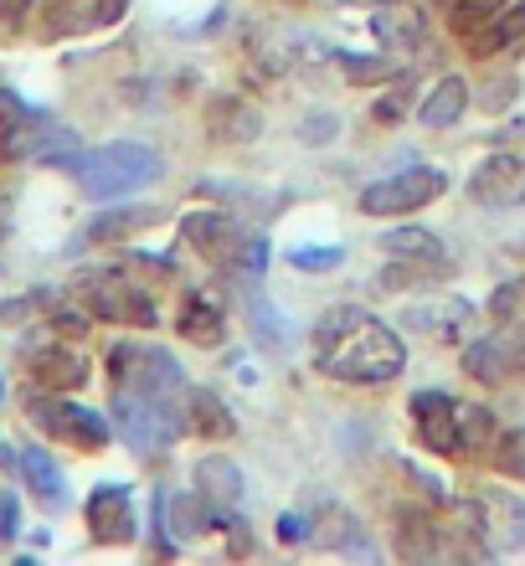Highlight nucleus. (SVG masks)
<instances>
[{
	"label": "nucleus",
	"instance_id": "1",
	"mask_svg": "<svg viewBox=\"0 0 525 566\" xmlns=\"http://www.w3.org/2000/svg\"><path fill=\"white\" fill-rule=\"evenodd\" d=\"M315 360L319 371L350 387H387L407 366V345L391 325L356 304H335L315 319Z\"/></svg>",
	"mask_w": 525,
	"mask_h": 566
},
{
	"label": "nucleus",
	"instance_id": "2",
	"mask_svg": "<svg viewBox=\"0 0 525 566\" xmlns=\"http://www.w3.org/2000/svg\"><path fill=\"white\" fill-rule=\"evenodd\" d=\"M114 418H119L124 443L135 448L139 459H155L176 448L186 428V402H176V391H114Z\"/></svg>",
	"mask_w": 525,
	"mask_h": 566
},
{
	"label": "nucleus",
	"instance_id": "3",
	"mask_svg": "<svg viewBox=\"0 0 525 566\" xmlns=\"http://www.w3.org/2000/svg\"><path fill=\"white\" fill-rule=\"evenodd\" d=\"M77 176H83L88 196H129V191H145V186H155V180L166 176V160H160L150 145L114 139V145L93 149Z\"/></svg>",
	"mask_w": 525,
	"mask_h": 566
},
{
	"label": "nucleus",
	"instance_id": "4",
	"mask_svg": "<svg viewBox=\"0 0 525 566\" xmlns=\"http://www.w3.org/2000/svg\"><path fill=\"white\" fill-rule=\"evenodd\" d=\"M73 298L77 304H88L93 319H108V325H139L150 329L160 325V310H155V298L139 289L135 279H124V273H83L73 283Z\"/></svg>",
	"mask_w": 525,
	"mask_h": 566
},
{
	"label": "nucleus",
	"instance_id": "5",
	"mask_svg": "<svg viewBox=\"0 0 525 566\" xmlns=\"http://www.w3.org/2000/svg\"><path fill=\"white\" fill-rule=\"evenodd\" d=\"M443 191H449V176H443V170H433V165H407L397 176L366 186V191H360V211H366V217H402V211H418V207H428V201H438Z\"/></svg>",
	"mask_w": 525,
	"mask_h": 566
},
{
	"label": "nucleus",
	"instance_id": "6",
	"mask_svg": "<svg viewBox=\"0 0 525 566\" xmlns=\"http://www.w3.org/2000/svg\"><path fill=\"white\" fill-rule=\"evenodd\" d=\"M27 418L31 428H42L52 443H73L83 448V453H98V448H108V422L98 418V412H88V407L77 402H62V397H52V391H36L27 402Z\"/></svg>",
	"mask_w": 525,
	"mask_h": 566
},
{
	"label": "nucleus",
	"instance_id": "7",
	"mask_svg": "<svg viewBox=\"0 0 525 566\" xmlns=\"http://www.w3.org/2000/svg\"><path fill=\"white\" fill-rule=\"evenodd\" d=\"M464 376H474L480 387H505L515 376H525V319L490 329L464 350Z\"/></svg>",
	"mask_w": 525,
	"mask_h": 566
},
{
	"label": "nucleus",
	"instance_id": "8",
	"mask_svg": "<svg viewBox=\"0 0 525 566\" xmlns=\"http://www.w3.org/2000/svg\"><path fill=\"white\" fill-rule=\"evenodd\" d=\"M108 371H114V391H186L180 360L155 345H114Z\"/></svg>",
	"mask_w": 525,
	"mask_h": 566
},
{
	"label": "nucleus",
	"instance_id": "9",
	"mask_svg": "<svg viewBox=\"0 0 525 566\" xmlns=\"http://www.w3.org/2000/svg\"><path fill=\"white\" fill-rule=\"evenodd\" d=\"M155 510H160V552H176L180 541H196V536H207V531H227V510H217L207 500V494L196 490V494H160L155 500Z\"/></svg>",
	"mask_w": 525,
	"mask_h": 566
},
{
	"label": "nucleus",
	"instance_id": "10",
	"mask_svg": "<svg viewBox=\"0 0 525 566\" xmlns=\"http://www.w3.org/2000/svg\"><path fill=\"white\" fill-rule=\"evenodd\" d=\"M180 238L191 242L201 258H211L217 269H232L248 242V227H238L227 211H186L180 217Z\"/></svg>",
	"mask_w": 525,
	"mask_h": 566
},
{
	"label": "nucleus",
	"instance_id": "11",
	"mask_svg": "<svg viewBox=\"0 0 525 566\" xmlns=\"http://www.w3.org/2000/svg\"><path fill=\"white\" fill-rule=\"evenodd\" d=\"M88 531L98 546H129L139 536L135 525V500L124 484H98L88 494Z\"/></svg>",
	"mask_w": 525,
	"mask_h": 566
},
{
	"label": "nucleus",
	"instance_id": "12",
	"mask_svg": "<svg viewBox=\"0 0 525 566\" xmlns=\"http://www.w3.org/2000/svg\"><path fill=\"white\" fill-rule=\"evenodd\" d=\"M402 319H407V329H412V335H422V340L453 345L469 325H474V304H469V298L438 294V298H418Z\"/></svg>",
	"mask_w": 525,
	"mask_h": 566
},
{
	"label": "nucleus",
	"instance_id": "13",
	"mask_svg": "<svg viewBox=\"0 0 525 566\" xmlns=\"http://www.w3.org/2000/svg\"><path fill=\"white\" fill-rule=\"evenodd\" d=\"M480 541L484 552H521L525 546V505L511 490H490L480 500Z\"/></svg>",
	"mask_w": 525,
	"mask_h": 566
},
{
	"label": "nucleus",
	"instance_id": "14",
	"mask_svg": "<svg viewBox=\"0 0 525 566\" xmlns=\"http://www.w3.org/2000/svg\"><path fill=\"white\" fill-rule=\"evenodd\" d=\"M309 546H319V552H340V556H360V562H371L376 556L366 525L340 505H319V515H309Z\"/></svg>",
	"mask_w": 525,
	"mask_h": 566
},
{
	"label": "nucleus",
	"instance_id": "15",
	"mask_svg": "<svg viewBox=\"0 0 525 566\" xmlns=\"http://www.w3.org/2000/svg\"><path fill=\"white\" fill-rule=\"evenodd\" d=\"M412 428L428 453H459V402L443 391H418L412 397Z\"/></svg>",
	"mask_w": 525,
	"mask_h": 566
},
{
	"label": "nucleus",
	"instance_id": "16",
	"mask_svg": "<svg viewBox=\"0 0 525 566\" xmlns=\"http://www.w3.org/2000/svg\"><path fill=\"white\" fill-rule=\"evenodd\" d=\"M232 283L242 289V310H248V329H253V340L263 345V350H273V356H284L294 335H288L284 314L273 310V298L263 294V283H258V273H232Z\"/></svg>",
	"mask_w": 525,
	"mask_h": 566
},
{
	"label": "nucleus",
	"instance_id": "17",
	"mask_svg": "<svg viewBox=\"0 0 525 566\" xmlns=\"http://www.w3.org/2000/svg\"><path fill=\"white\" fill-rule=\"evenodd\" d=\"M521 170H525L521 155H490V160L474 170V180H469V196H474L480 207L521 201Z\"/></svg>",
	"mask_w": 525,
	"mask_h": 566
},
{
	"label": "nucleus",
	"instance_id": "18",
	"mask_svg": "<svg viewBox=\"0 0 525 566\" xmlns=\"http://www.w3.org/2000/svg\"><path fill=\"white\" fill-rule=\"evenodd\" d=\"M207 129L211 139H222V145H253L258 135H263V114H258L248 98H211L207 108Z\"/></svg>",
	"mask_w": 525,
	"mask_h": 566
},
{
	"label": "nucleus",
	"instance_id": "19",
	"mask_svg": "<svg viewBox=\"0 0 525 566\" xmlns=\"http://www.w3.org/2000/svg\"><path fill=\"white\" fill-rule=\"evenodd\" d=\"M196 490L207 494L217 510H232L242 505V469L227 453H207V459H196Z\"/></svg>",
	"mask_w": 525,
	"mask_h": 566
},
{
	"label": "nucleus",
	"instance_id": "20",
	"mask_svg": "<svg viewBox=\"0 0 525 566\" xmlns=\"http://www.w3.org/2000/svg\"><path fill=\"white\" fill-rule=\"evenodd\" d=\"M381 253L387 258H418V263H438V269H453L449 248H443V238L438 232H428V227H391V232H381Z\"/></svg>",
	"mask_w": 525,
	"mask_h": 566
},
{
	"label": "nucleus",
	"instance_id": "21",
	"mask_svg": "<svg viewBox=\"0 0 525 566\" xmlns=\"http://www.w3.org/2000/svg\"><path fill=\"white\" fill-rule=\"evenodd\" d=\"M474 57H495V52H511V46L525 42V6H505L495 21H484L480 31L464 36Z\"/></svg>",
	"mask_w": 525,
	"mask_h": 566
},
{
	"label": "nucleus",
	"instance_id": "22",
	"mask_svg": "<svg viewBox=\"0 0 525 566\" xmlns=\"http://www.w3.org/2000/svg\"><path fill=\"white\" fill-rule=\"evenodd\" d=\"M176 329H180V340L201 345V350H211V345H222V335H227V325H222V310H217V304H211L207 294H186V304H180V319H176Z\"/></svg>",
	"mask_w": 525,
	"mask_h": 566
},
{
	"label": "nucleus",
	"instance_id": "23",
	"mask_svg": "<svg viewBox=\"0 0 525 566\" xmlns=\"http://www.w3.org/2000/svg\"><path fill=\"white\" fill-rule=\"evenodd\" d=\"M186 428L201 432V438H232L238 422L227 412V402L207 387H186Z\"/></svg>",
	"mask_w": 525,
	"mask_h": 566
},
{
	"label": "nucleus",
	"instance_id": "24",
	"mask_svg": "<svg viewBox=\"0 0 525 566\" xmlns=\"http://www.w3.org/2000/svg\"><path fill=\"white\" fill-rule=\"evenodd\" d=\"M464 108H469V83L464 77H443V83L422 98L418 124L422 129H453V124L464 119Z\"/></svg>",
	"mask_w": 525,
	"mask_h": 566
},
{
	"label": "nucleus",
	"instance_id": "25",
	"mask_svg": "<svg viewBox=\"0 0 525 566\" xmlns=\"http://www.w3.org/2000/svg\"><path fill=\"white\" fill-rule=\"evenodd\" d=\"M31 381L42 391H77L88 381V360L73 356V350H42L31 360Z\"/></svg>",
	"mask_w": 525,
	"mask_h": 566
},
{
	"label": "nucleus",
	"instance_id": "26",
	"mask_svg": "<svg viewBox=\"0 0 525 566\" xmlns=\"http://www.w3.org/2000/svg\"><path fill=\"white\" fill-rule=\"evenodd\" d=\"M160 222V211L155 207H119V211H104V217H93L83 232H77V242H114V238H135V232H145V227Z\"/></svg>",
	"mask_w": 525,
	"mask_h": 566
},
{
	"label": "nucleus",
	"instance_id": "27",
	"mask_svg": "<svg viewBox=\"0 0 525 566\" xmlns=\"http://www.w3.org/2000/svg\"><path fill=\"white\" fill-rule=\"evenodd\" d=\"M46 129H52V114H42V108H31L15 124H0V160H36Z\"/></svg>",
	"mask_w": 525,
	"mask_h": 566
},
{
	"label": "nucleus",
	"instance_id": "28",
	"mask_svg": "<svg viewBox=\"0 0 525 566\" xmlns=\"http://www.w3.org/2000/svg\"><path fill=\"white\" fill-rule=\"evenodd\" d=\"M21 474H27L31 494H36L46 510H62V505H67V484H62V469L46 459V448H27V453H21Z\"/></svg>",
	"mask_w": 525,
	"mask_h": 566
},
{
	"label": "nucleus",
	"instance_id": "29",
	"mask_svg": "<svg viewBox=\"0 0 525 566\" xmlns=\"http://www.w3.org/2000/svg\"><path fill=\"white\" fill-rule=\"evenodd\" d=\"M371 31H381V42L402 46V52H418L422 46V15H407L402 0H397V6H381V11L371 15Z\"/></svg>",
	"mask_w": 525,
	"mask_h": 566
},
{
	"label": "nucleus",
	"instance_id": "30",
	"mask_svg": "<svg viewBox=\"0 0 525 566\" xmlns=\"http://www.w3.org/2000/svg\"><path fill=\"white\" fill-rule=\"evenodd\" d=\"M511 0H443V15H449V31L469 36V31H480L484 21H495Z\"/></svg>",
	"mask_w": 525,
	"mask_h": 566
},
{
	"label": "nucleus",
	"instance_id": "31",
	"mask_svg": "<svg viewBox=\"0 0 525 566\" xmlns=\"http://www.w3.org/2000/svg\"><path fill=\"white\" fill-rule=\"evenodd\" d=\"M36 160H46V165H57V170H83V145H77V135L73 129H62V124H52L46 129V139H42V149H36Z\"/></svg>",
	"mask_w": 525,
	"mask_h": 566
},
{
	"label": "nucleus",
	"instance_id": "32",
	"mask_svg": "<svg viewBox=\"0 0 525 566\" xmlns=\"http://www.w3.org/2000/svg\"><path fill=\"white\" fill-rule=\"evenodd\" d=\"M335 62L346 67V77L356 83V88H366V83H391V77H402L391 57H360V52H335Z\"/></svg>",
	"mask_w": 525,
	"mask_h": 566
},
{
	"label": "nucleus",
	"instance_id": "33",
	"mask_svg": "<svg viewBox=\"0 0 525 566\" xmlns=\"http://www.w3.org/2000/svg\"><path fill=\"white\" fill-rule=\"evenodd\" d=\"M449 269H438V263H418V258H391L387 269L376 273L381 289H412V283H428V279H443Z\"/></svg>",
	"mask_w": 525,
	"mask_h": 566
},
{
	"label": "nucleus",
	"instance_id": "34",
	"mask_svg": "<svg viewBox=\"0 0 525 566\" xmlns=\"http://www.w3.org/2000/svg\"><path fill=\"white\" fill-rule=\"evenodd\" d=\"M484 443H500L495 438V418L484 407H459V453H480Z\"/></svg>",
	"mask_w": 525,
	"mask_h": 566
},
{
	"label": "nucleus",
	"instance_id": "35",
	"mask_svg": "<svg viewBox=\"0 0 525 566\" xmlns=\"http://www.w3.org/2000/svg\"><path fill=\"white\" fill-rule=\"evenodd\" d=\"M397 552L402 556H438L443 552V546H438V525H428L422 515L418 521L402 515V525H397Z\"/></svg>",
	"mask_w": 525,
	"mask_h": 566
},
{
	"label": "nucleus",
	"instance_id": "36",
	"mask_svg": "<svg viewBox=\"0 0 525 566\" xmlns=\"http://www.w3.org/2000/svg\"><path fill=\"white\" fill-rule=\"evenodd\" d=\"M263 269H269V238H258V232H248V242H242L238 263H232L227 273H258V279H263Z\"/></svg>",
	"mask_w": 525,
	"mask_h": 566
},
{
	"label": "nucleus",
	"instance_id": "37",
	"mask_svg": "<svg viewBox=\"0 0 525 566\" xmlns=\"http://www.w3.org/2000/svg\"><path fill=\"white\" fill-rule=\"evenodd\" d=\"M521 310H525V279H511L505 289H495V298H490V314H495V319H515Z\"/></svg>",
	"mask_w": 525,
	"mask_h": 566
},
{
	"label": "nucleus",
	"instance_id": "38",
	"mask_svg": "<svg viewBox=\"0 0 525 566\" xmlns=\"http://www.w3.org/2000/svg\"><path fill=\"white\" fill-rule=\"evenodd\" d=\"M340 248H294V253H288V263H294V269H309V273H319V269H340Z\"/></svg>",
	"mask_w": 525,
	"mask_h": 566
},
{
	"label": "nucleus",
	"instance_id": "39",
	"mask_svg": "<svg viewBox=\"0 0 525 566\" xmlns=\"http://www.w3.org/2000/svg\"><path fill=\"white\" fill-rule=\"evenodd\" d=\"M495 463L505 469V474H525V438L521 432H505V438H500Z\"/></svg>",
	"mask_w": 525,
	"mask_h": 566
},
{
	"label": "nucleus",
	"instance_id": "40",
	"mask_svg": "<svg viewBox=\"0 0 525 566\" xmlns=\"http://www.w3.org/2000/svg\"><path fill=\"white\" fill-rule=\"evenodd\" d=\"M335 135H340V119H335V114H309V119L300 124L304 145H325V139H335Z\"/></svg>",
	"mask_w": 525,
	"mask_h": 566
},
{
	"label": "nucleus",
	"instance_id": "41",
	"mask_svg": "<svg viewBox=\"0 0 525 566\" xmlns=\"http://www.w3.org/2000/svg\"><path fill=\"white\" fill-rule=\"evenodd\" d=\"M279 541H284V546H309V515L284 510V515H279Z\"/></svg>",
	"mask_w": 525,
	"mask_h": 566
},
{
	"label": "nucleus",
	"instance_id": "42",
	"mask_svg": "<svg viewBox=\"0 0 525 566\" xmlns=\"http://www.w3.org/2000/svg\"><path fill=\"white\" fill-rule=\"evenodd\" d=\"M15 536H21V500L0 494V546H11Z\"/></svg>",
	"mask_w": 525,
	"mask_h": 566
},
{
	"label": "nucleus",
	"instance_id": "43",
	"mask_svg": "<svg viewBox=\"0 0 525 566\" xmlns=\"http://www.w3.org/2000/svg\"><path fill=\"white\" fill-rule=\"evenodd\" d=\"M31 108L21 104V98H15V93H6L0 88V124H15V119H27Z\"/></svg>",
	"mask_w": 525,
	"mask_h": 566
},
{
	"label": "nucleus",
	"instance_id": "44",
	"mask_svg": "<svg viewBox=\"0 0 525 566\" xmlns=\"http://www.w3.org/2000/svg\"><path fill=\"white\" fill-rule=\"evenodd\" d=\"M124 6H129V0H98V6H93V21H98V27H114L124 15Z\"/></svg>",
	"mask_w": 525,
	"mask_h": 566
},
{
	"label": "nucleus",
	"instance_id": "45",
	"mask_svg": "<svg viewBox=\"0 0 525 566\" xmlns=\"http://www.w3.org/2000/svg\"><path fill=\"white\" fill-rule=\"evenodd\" d=\"M27 11H31V0H0V21H6V27H21Z\"/></svg>",
	"mask_w": 525,
	"mask_h": 566
},
{
	"label": "nucleus",
	"instance_id": "46",
	"mask_svg": "<svg viewBox=\"0 0 525 566\" xmlns=\"http://www.w3.org/2000/svg\"><path fill=\"white\" fill-rule=\"evenodd\" d=\"M521 201H525V170H521Z\"/></svg>",
	"mask_w": 525,
	"mask_h": 566
},
{
	"label": "nucleus",
	"instance_id": "47",
	"mask_svg": "<svg viewBox=\"0 0 525 566\" xmlns=\"http://www.w3.org/2000/svg\"><path fill=\"white\" fill-rule=\"evenodd\" d=\"M381 6H397V0H381ZM402 6H407V0H402Z\"/></svg>",
	"mask_w": 525,
	"mask_h": 566
},
{
	"label": "nucleus",
	"instance_id": "48",
	"mask_svg": "<svg viewBox=\"0 0 525 566\" xmlns=\"http://www.w3.org/2000/svg\"><path fill=\"white\" fill-rule=\"evenodd\" d=\"M0 238H6V222H0Z\"/></svg>",
	"mask_w": 525,
	"mask_h": 566
}]
</instances>
